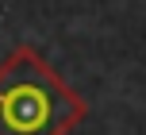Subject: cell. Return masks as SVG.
Segmentation results:
<instances>
[{
  "mask_svg": "<svg viewBox=\"0 0 146 135\" xmlns=\"http://www.w3.org/2000/svg\"><path fill=\"white\" fill-rule=\"evenodd\" d=\"M81 112L85 104L35 58V50H15L0 70V135H66Z\"/></svg>",
  "mask_w": 146,
  "mask_h": 135,
  "instance_id": "1",
  "label": "cell"
}]
</instances>
